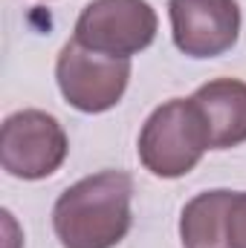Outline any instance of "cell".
I'll use <instances>...</instances> for the list:
<instances>
[{"mask_svg":"<svg viewBox=\"0 0 246 248\" xmlns=\"http://www.w3.org/2000/svg\"><path fill=\"white\" fill-rule=\"evenodd\" d=\"M133 179L124 170H102L78 179L58 196L53 228L64 248H113L133 222Z\"/></svg>","mask_w":246,"mask_h":248,"instance_id":"6da1fadb","label":"cell"},{"mask_svg":"<svg viewBox=\"0 0 246 248\" xmlns=\"http://www.w3.org/2000/svg\"><path fill=\"white\" fill-rule=\"evenodd\" d=\"M136 150L145 170L159 179H180L191 173L203 153L211 150L197 104L191 98H171L159 104L142 124Z\"/></svg>","mask_w":246,"mask_h":248,"instance_id":"7a4b0ae2","label":"cell"},{"mask_svg":"<svg viewBox=\"0 0 246 248\" xmlns=\"http://www.w3.org/2000/svg\"><path fill=\"white\" fill-rule=\"evenodd\" d=\"M55 81L64 101L78 113H107L122 101L130 84V58H113L67 41L55 61Z\"/></svg>","mask_w":246,"mask_h":248,"instance_id":"3957f363","label":"cell"},{"mask_svg":"<svg viewBox=\"0 0 246 248\" xmlns=\"http://www.w3.org/2000/svg\"><path fill=\"white\" fill-rule=\"evenodd\" d=\"M157 12L148 0H93L75 20V41L93 52L130 58L157 38Z\"/></svg>","mask_w":246,"mask_h":248,"instance_id":"277c9868","label":"cell"},{"mask_svg":"<svg viewBox=\"0 0 246 248\" xmlns=\"http://www.w3.org/2000/svg\"><path fill=\"white\" fill-rule=\"evenodd\" d=\"M70 139L61 122L44 110H18L3 122L0 165L15 179H47L64 165Z\"/></svg>","mask_w":246,"mask_h":248,"instance_id":"5b68a950","label":"cell"},{"mask_svg":"<svg viewBox=\"0 0 246 248\" xmlns=\"http://www.w3.org/2000/svg\"><path fill=\"white\" fill-rule=\"evenodd\" d=\"M174 46L188 58H220L241 38L238 0H168Z\"/></svg>","mask_w":246,"mask_h":248,"instance_id":"8992f818","label":"cell"},{"mask_svg":"<svg viewBox=\"0 0 246 248\" xmlns=\"http://www.w3.org/2000/svg\"><path fill=\"white\" fill-rule=\"evenodd\" d=\"M197 104L211 150H229L246 141V81L214 78L191 95Z\"/></svg>","mask_w":246,"mask_h":248,"instance_id":"52a82bcc","label":"cell"},{"mask_svg":"<svg viewBox=\"0 0 246 248\" xmlns=\"http://www.w3.org/2000/svg\"><path fill=\"white\" fill-rule=\"evenodd\" d=\"M232 190H206L188 199L180 217V237L185 248H226L223 225Z\"/></svg>","mask_w":246,"mask_h":248,"instance_id":"ba28073f","label":"cell"},{"mask_svg":"<svg viewBox=\"0 0 246 248\" xmlns=\"http://www.w3.org/2000/svg\"><path fill=\"white\" fill-rule=\"evenodd\" d=\"M223 240H226V248H246V190H232Z\"/></svg>","mask_w":246,"mask_h":248,"instance_id":"9c48e42d","label":"cell"}]
</instances>
